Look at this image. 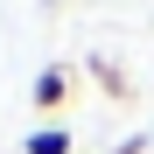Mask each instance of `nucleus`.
Here are the masks:
<instances>
[{
	"mask_svg": "<svg viewBox=\"0 0 154 154\" xmlns=\"http://www.w3.org/2000/svg\"><path fill=\"white\" fill-rule=\"evenodd\" d=\"M70 91H77V77H70L63 63H49V70L35 77V91H28V98H35V112H63V105H70Z\"/></svg>",
	"mask_w": 154,
	"mask_h": 154,
	"instance_id": "1",
	"label": "nucleus"
},
{
	"mask_svg": "<svg viewBox=\"0 0 154 154\" xmlns=\"http://www.w3.org/2000/svg\"><path fill=\"white\" fill-rule=\"evenodd\" d=\"M77 140H70V126H35L28 140H21V154H70Z\"/></svg>",
	"mask_w": 154,
	"mask_h": 154,
	"instance_id": "2",
	"label": "nucleus"
}]
</instances>
